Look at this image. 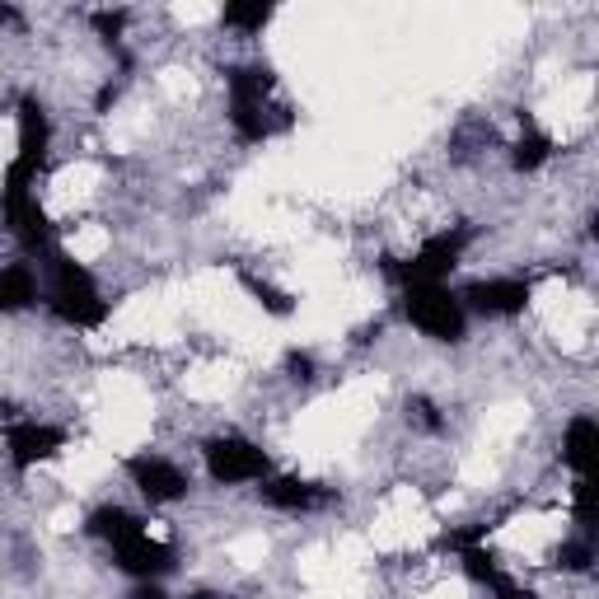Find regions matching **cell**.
<instances>
[{"label": "cell", "mask_w": 599, "mask_h": 599, "mask_svg": "<svg viewBox=\"0 0 599 599\" xmlns=\"http://www.w3.org/2000/svg\"><path fill=\"white\" fill-rule=\"evenodd\" d=\"M463 249H469V230H446L421 243L408 262H389V277H398L403 286H440V277L459 268Z\"/></svg>", "instance_id": "3957f363"}, {"label": "cell", "mask_w": 599, "mask_h": 599, "mask_svg": "<svg viewBox=\"0 0 599 599\" xmlns=\"http://www.w3.org/2000/svg\"><path fill=\"white\" fill-rule=\"evenodd\" d=\"M94 29H99L108 42H118L122 29H127V14H122V10H99V14H94Z\"/></svg>", "instance_id": "44dd1931"}, {"label": "cell", "mask_w": 599, "mask_h": 599, "mask_svg": "<svg viewBox=\"0 0 599 599\" xmlns=\"http://www.w3.org/2000/svg\"><path fill=\"white\" fill-rule=\"evenodd\" d=\"M595 450H599V427H595V417H576L571 427H567V440H562V463L586 478L590 463H595Z\"/></svg>", "instance_id": "7c38bea8"}, {"label": "cell", "mask_w": 599, "mask_h": 599, "mask_svg": "<svg viewBox=\"0 0 599 599\" xmlns=\"http://www.w3.org/2000/svg\"><path fill=\"white\" fill-rule=\"evenodd\" d=\"M131 599H169V595H164L160 586H150V581H146V586H141L137 595H131Z\"/></svg>", "instance_id": "603a6c76"}, {"label": "cell", "mask_w": 599, "mask_h": 599, "mask_svg": "<svg viewBox=\"0 0 599 599\" xmlns=\"http://www.w3.org/2000/svg\"><path fill=\"white\" fill-rule=\"evenodd\" d=\"M6 226L29 253H52V220L38 207L33 188H6Z\"/></svg>", "instance_id": "5b68a950"}, {"label": "cell", "mask_w": 599, "mask_h": 599, "mask_svg": "<svg viewBox=\"0 0 599 599\" xmlns=\"http://www.w3.org/2000/svg\"><path fill=\"white\" fill-rule=\"evenodd\" d=\"M408 421H417L421 431H440V412H436V403H431L427 393L408 398Z\"/></svg>", "instance_id": "d6986e66"}, {"label": "cell", "mask_w": 599, "mask_h": 599, "mask_svg": "<svg viewBox=\"0 0 599 599\" xmlns=\"http://www.w3.org/2000/svg\"><path fill=\"white\" fill-rule=\"evenodd\" d=\"M552 154V141L543 137V131H535V127H525V137L516 141V154H510V164H516L520 173H535L543 160Z\"/></svg>", "instance_id": "2e32d148"}, {"label": "cell", "mask_w": 599, "mask_h": 599, "mask_svg": "<svg viewBox=\"0 0 599 599\" xmlns=\"http://www.w3.org/2000/svg\"><path fill=\"white\" fill-rule=\"evenodd\" d=\"M286 375H291V380H315V357H309V351H291V357H286Z\"/></svg>", "instance_id": "7402d4cb"}, {"label": "cell", "mask_w": 599, "mask_h": 599, "mask_svg": "<svg viewBox=\"0 0 599 599\" xmlns=\"http://www.w3.org/2000/svg\"><path fill=\"white\" fill-rule=\"evenodd\" d=\"M459 305L478 309V315H487V319H510V315H520V309L529 305V281H520V277L473 281L469 291H463V300H459Z\"/></svg>", "instance_id": "52a82bcc"}, {"label": "cell", "mask_w": 599, "mask_h": 599, "mask_svg": "<svg viewBox=\"0 0 599 599\" xmlns=\"http://www.w3.org/2000/svg\"><path fill=\"white\" fill-rule=\"evenodd\" d=\"M6 446L14 469H33V463L52 459L66 446V436L57 427H42V421H14V427H6Z\"/></svg>", "instance_id": "ba28073f"}, {"label": "cell", "mask_w": 599, "mask_h": 599, "mask_svg": "<svg viewBox=\"0 0 599 599\" xmlns=\"http://www.w3.org/2000/svg\"><path fill=\"white\" fill-rule=\"evenodd\" d=\"M268 469H272L268 455L243 436H220L207 446V473L216 482H258V478H268Z\"/></svg>", "instance_id": "277c9868"}, {"label": "cell", "mask_w": 599, "mask_h": 599, "mask_svg": "<svg viewBox=\"0 0 599 599\" xmlns=\"http://www.w3.org/2000/svg\"><path fill=\"white\" fill-rule=\"evenodd\" d=\"M48 258V296H52V315L71 328H99L108 319V300L99 296L94 277L71 262L66 253H42Z\"/></svg>", "instance_id": "6da1fadb"}, {"label": "cell", "mask_w": 599, "mask_h": 599, "mask_svg": "<svg viewBox=\"0 0 599 599\" xmlns=\"http://www.w3.org/2000/svg\"><path fill=\"white\" fill-rule=\"evenodd\" d=\"M84 529H90L94 539H103V543H122V539H131V535H141V520L131 516L127 506H99L90 520H84Z\"/></svg>", "instance_id": "5bb4252c"}, {"label": "cell", "mask_w": 599, "mask_h": 599, "mask_svg": "<svg viewBox=\"0 0 599 599\" xmlns=\"http://www.w3.org/2000/svg\"><path fill=\"white\" fill-rule=\"evenodd\" d=\"M42 154H48V113H42L38 99H24L19 103V154L33 169H42Z\"/></svg>", "instance_id": "30bf717a"}, {"label": "cell", "mask_w": 599, "mask_h": 599, "mask_svg": "<svg viewBox=\"0 0 599 599\" xmlns=\"http://www.w3.org/2000/svg\"><path fill=\"white\" fill-rule=\"evenodd\" d=\"M226 29H243V33H262L272 24V6H262V0H239V6H226Z\"/></svg>", "instance_id": "9a60e30c"}, {"label": "cell", "mask_w": 599, "mask_h": 599, "mask_svg": "<svg viewBox=\"0 0 599 599\" xmlns=\"http://www.w3.org/2000/svg\"><path fill=\"white\" fill-rule=\"evenodd\" d=\"M127 473H131V482H137L154 506H169V501L188 497L183 469H179V463H169V459H160V455H137V459H127Z\"/></svg>", "instance_id": "8992f818"}, {"label": "cell", "mask_w": 599, "mask_h": 599, "mask_svg": "<svg viewBox=\"0 0 599 599\" xmlns=\"http://www.w3.org/2000/svg\"><path fill=\"white\" fill-rule=\"evenodd\" d=\"M113 558H118L122 571L146 576V581H150V576H164L173 567V552L164 543H154L146 529H141V535H131V539H122V543H113Z\"/></svg>", "instance_id": "9c48e42d"}, {"label": "cell", "mask_w": 599, "mask_h": 599, "mask_svg": "<svg viewBox=\"0 0 599 599\" xmlns=\"http://www.w3.org/2000/svg\"><path fill=\"white\" fill-rule=\"evenodd\" d=\"M38 300V277L29 262H14V268L0 272V315H14V309H29Z\"/></svg>", "instance_id": "4fadbf2b"}, {"label": "cell", "mask_w": 599, "mask_h": 599, "mask_svg": "<svg viewBox=\"0 0 599 599\" xmlns=\"http://www.w3.org/2000/svg\"><path fill=\"white\" fill-rule=\"evenodd\" d=\"M243 286H249V291L272 309V315H291V300H286V296L277 291V286H262V281H253V277H243Z\"/></svg>", "instance_id": "ffe728a7"}, {"label": "cell", "mask_w": 599, "mask_h": 599, "mask_svg": "<svg viewBox=\"0 0 599 599\" xmlns=\"http://www.w3.org/2000/svg\"><path fill=\"white\" fill-rule=\"evenodd\" d=\"M14 19H19V14H14L10 6H0V24H14Z\"/></svg>", "instance_id": "cb8c5ba5"}, {"label": "cell", "mask_w": 599, "mask_h": 599, "mask_svg": "<svg viewBox=\"0 0 599 599\" xmlns=\"http://www.w3.org/2000/svg\"><path fill=\"white\" fill-rule=\"evenodd\" d=\"M590 562H595L590 539H571V543H562V552H558V567H562V571H590Z\"/></svg>", "instance_id": "ac0fdd59"}, {"label": "cell", "mask_w": 599, "mask_h": 599, "mask_svg": "<svg viewBox=\"0 0 599 599\" xmlns=\"http://www.w3.org/2000/svg\"><path fill=\"white\" fill-rule=\"evenodd\" d=\"M262 501L277 510H315L328 501V492L315 482H300V478H272V482H262Z\"/></svg>", "instance_id": "8fae6325"}, {"label": "cell", "mask_w": 599, "mask_h": 599, "mask_svg": "<svg viewBox=\"0 0 599 599\" xmlns=\"http://www.w3.org/2000/svg\"><path fill=\"white\" fill-rule=\"evenodd\" d=\"M230 122L243 141L272 137V122H268V113H262V103H230Z\"/></svg>", "instance_id": "e0dca14e"}, {"label": "cell", "mask_w": 599, "mask_h": 599, "mask_svg": "<svg viewBox=\"0 0 599 599\" xmlns=\"http://www.w3.org/2000/svg\"><path fill=\"white\" fill-rule=\"evenodd\" d=\"M403 315L412 319V328H421L436 342H463V332H469V315H463L459 296H450L446 286H408Z\"/></svg>", "instance_id": "7a4b0ae2"}]
</instances>
